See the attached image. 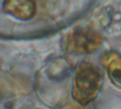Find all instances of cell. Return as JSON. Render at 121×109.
Instances as JSON below:
<instances>
[{"mask_svg": "<svg viewBox=\"0 0 121 109\" xmlns=\"http://www.w3.org/2000/svg\"><path fill=\"white\" fill-rule=\"evenodd\" d=\"M102 85V75L98 68L91 64H81L75 76L72 95L81 105L93 101Z\"/></svg>", "mask_w": 121, "mask_h": 109, "instance_id": "cell-1", "label": "cell"}, {"mask_svg": "<svg viewBox=\"0 0 121 109\" xmlns=\"http://www.w3.org/2000/svg\"><path fill=\"white\" fill-rule=\"evenodd\" d=\"M102 44L101 36L91 28H78L71 32L67 39V45L74 53H91Z\"/></svg>", "mask_w": 121, "mask_h": 109, "instance_id": "cell-2", "label": "cell"}, {"mask_svg": "<svg viewBox=\"0 0 121 109\" xmlns=\"http://www.w3.org/2000/svg\"><path fill=\"white\" fill-rule=\"evenodd\" d=\"M3 9L21 20H27L35 14L36 7L33 0H4Z\"/></svg>", "mask_w": 121, "mask_h": 109, "instance_id": "cell-3", "label": "cell"}, {"mask_svg": "<svg viewBox=\"0 0 121 109\" xmlns=\"http://www.w3.org/2000/svg\"><path fill=\"white\" fill-rule=\"evenodd\" d=\"M103 64L112 82L121 88V55L114 51L105 53L103 56Z\"/></svg>", "mask_w": 121, "mask_h": 109, "instance_id": "cell-4", "label": "cell"}, {"mask_svg": "<svg viewBox=\"0 0 121 109\" xmlns=\"http://www.w3.org/2000/svg\"><path fill=\"white\" fill-rule=\"evenodd\" d=\"M7 93H8V88H7L6 82H4V81L0 77V103L4 100Z\"/></svg>", "mask_w": 121, "mask_h": 109, "instance_id": "cell-5", "label": "cell"}]
</instances>
